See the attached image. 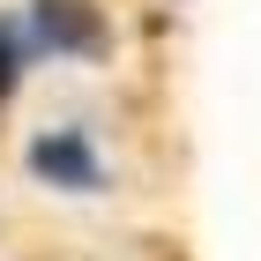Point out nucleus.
Wrapping results in <instances>:
<instances>
[{
  "label": "nucleus",
  "instance_id": "obj_1",
  "mask_svg": "<svg viewBox=\"0 0 261 261\" xmlns=\"http://www.w3.org/2000/svg\"><path fill=\"white\" fill-rule=\"evenodd\" d=\"M30 172L53 179V187H67V194H90V187H97V157H90V142H82L75 127L30 142Z\"/></svg>",
  "mask_w": 261,
  "mask_h": 261
},
{
  "label": "nucleus",
  "instance_id": "obj_2",
  "mask_svg": "<svg viewBox=\"0 0 261 261\" xmlns=\"http://www.w3.org/2000/svg\"><path fill=\"white\" fill-rule=\"evenodd\" d=\"M38 38L53 53H82V60H97L105 53V22L90 0H38Z\"/></svg>",
  "mask_w": 261,
  "mask_h": 261
},
{
  "label": "nucleus",
  "instance_id": "obj_3",
  "mask_svg": "<svg viewBox=\"0 0 261 261\" xmlns=\"http://www.w3.org/2000/svg\"><path fill=\"white\" fill-rule=\"evenodd\" d=\"M15 67H22V45H15V30L0 22V97L15 90Z\"/></svg>",
  "mask_w": 261,
  "mask_h": 261
}]
</instances>
